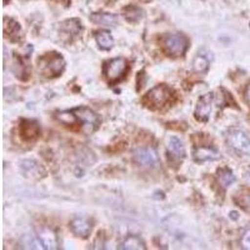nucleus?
<instances>
[{
	"instance_id": "412c9836",
	"label": "nucleus",
	"mask_w": 250,
	"mask_h": 250,
	"mask_svg": "<svg viewBox=\"0 0 250 250\" xmlns=\"http://www.w3.org/2000/svg\"><path fill=\"white\" fill-rule=\"evenodd\" d=\"M95 39H97V43L99 45L100 49L103 50H110L114 45V39L111 37L110 31L108 30H100L95 34Z\"/></svg>"
},
{
	"instance_id": "aec40b11",
	"label": "nucleus",
	"mask_w": 250,
	"mask_h": 250,
	"mask_svg": "<svg viewBox=\"0 0 250 250\" xmlns=\"http://www.w3.org/2000/svg\"><path fill=\"white\" fill-rule=\"evenodd\" d=\"M123 15H124V18L128 20L129 23H138L144 17V12L139 6L128 5L123 9Z\"/></svg>"
},
{
	"instance_id": "6e6552de",
	"label": "nucleus",
	"mask_w": 250,
	"mask_h": 250,
	"mask_svg": "<svg viewBox=\"0 0 250 250\" xmlns=\"http://www.w3.org/2000/svg\"><path fill=\"white\" fill-rule=\"evenodd\" d=\"M214 103V94L208 93L205 95H203L198 103H196V108L194 111V115H195V119L198 122L205 123L209 120L211 113V108H213Z\"/></svg>"
},
{
	"instance_id": "9d476101",
	"label": "nucleus",
	"mask_w": 250,
	"mask_h": 250,
	"mask_svg": "<svg viewBox=\"0 0 250 250\" xmlns=\"http://www.w3.org/2000/svg\"><path fill=\"white\" fill-rule=\"evenodd\" d=\"M19 134L25 142H35L40 137V126L35 120L23 119L19 124Z\"/></svg>"
},
{
	"instance_id": "f257e3e1",
	"label": "nucleus",
	"mask_w": 250,
	"mask_h": 250,
	"mask_svg": "<svg viewBox=\"0 0 250 250\" xmlns=\"http://www.w3.org/2000/svg\"><path fill=\"white\" fill-rule=\"evenodd\" d=\"M65 69V60L59 53H46L38 59V70L46 78L59 77Z\"/></svg>"
},
{
	"instance_id": "f8f14e48",
	"label": "nucleus",
	"mask_w": 250,
	"mask_h": 250,
	"mask_svg": "<svg viewBox=\"0 0 250 250\" xmlns=\"http://www.w3.org/2000/svg\"><path fill=\"white\" fill-rule=\"evenodd\" d=\"M38 239H39L40 244L43 245L44 249L54 250L59 248L57 234L54 233V230H51L50 228H39V229H38Z\"/></svg>"
},
{
	"instance_id": "39448f33",
	"label": "nucleus",
	"mask_w": 250,
	"mask_h": 250,
	"mask_svg": "<svg viewBox=\"0 0 250 250\" xmlns=\"http://www.w3.org/2000/svg\"><path fill=\"white\" fill-rule=\"evenodd\" d=\"M74 114L77 115L78 120L83 124V130L86 134H91L99 128L100 125V118L95 111L91 109L86 108V106H80V108L73 109Z\"/></svg>"
},
{
	"instance_id": "f03ea898",
	"label": "nucleus",
	"mask_w": 250,
	"mask_h": 250,
	"mask_svg": "<svg viewBox=\"0 0 250 250\" xmlns=\"http://www.w3.org/2000/svg\"><path fill=\"white\" fill-rule=\"evenodd\" d=\"M171 97H173V90L165 84H159L146 93V95L143 98V103L151 109H159L163 108L165 104H168Z\"/></svg>"
},
{
	"instance_id": "393cba45",
	"label": "nucleus",
	"mask_w": 250,
	"mask_h": 250,
	"mask_svg": "<svg viewBox=\"0 0 250 250\" xmlns=\"http://www.w3.org/2000/svg\"><path fill=\"white\" fill-rule=\"evenodd\" d=\"M240 247L245 250H250V227H248L240 239Z\"/></svg>"
},
{
	"instance_id": "1a4fd4ad",
	"label": "nucleus",
	"mask_w": 250,
	"mask_h": 250,
	"mask_svg": "<svg viewBox=\"0 0 250 250\" xmlns=\"http://www.w3.org/2000/svg\"><path fill=\"white\" fill-rule=\"evenodd\" d=\"M20 170H21V173H23L25 178L33 180L42 179V178L46 175V171L43 168V165L33 159L23 160V162L20 163Z\"/></svg>"
},
{
	"instance_id": "a211bd4d",
	"label": "nucleus",
	"mask_w": 250,
	"mask_h": 250,
	"mask_svg": "<svg viewBox=\"0 0 250 250\" xmlns=\"http://www.w3.org/2000/svg\"><path fill=\"white\" fill-rule=\"evenodd\" d=\"M216 179L223 189H228L235 182V176L229 168H220L216 171Z\"/></svg>"
},
{
	"instance_id": "a878e982",
	"label": "nucleus",
	"mask_w": 250,
	"mask_h": 250,
	"mask_svg": "<svg viewBox=\"0 0 250 250\" xmlns=\"http://www.w3.org/2000/svg\"><path fill=\"white\" fill-rule=\"evenodd\" d=\"M245 99H247L248 103H250V84L247 86V89H245Z\"/></svg>"
},
{
	"instance_id": "bb28decb",
	"label": "nucleus",
	"mask_w": 250,
	"mask_h": 250,
	"mask_svg": "<svg viewBox=\"0 0 250 250\" xmlns=\"http://www.w3.org/2000/svg\"><path fill=\"white\" fill-rule=\"evenodd\" d=\"M143 1H150V0H143Z\"/></svg>"
},
{
	"instance_id": "2eb2a0df",
	"label": "nucleus",
	"mask_w": 250,
	"mask_h": 250,
	"mask_svg": "<svg viewBox=\"0 0 250 250\" xmlns=\"http://www.w3.org/2000/svg\"><path fill=\"white\" fill-rule=\"evenodd\" d=\"M4 31L12 42H18V40L21 39V35H20L21 34V28L15 20L5 18L4 19Z\"/></svg>"
},
{
	"instance_id": "4468645a",
	"label": "nucleus",
	"mask_w": 250,
	"mask_h": 250,
	"mask_svg": "<svg viewBox=\"0 0 250 250\" xmlns=\"http://www.w3.org/2000/svg\"><path fill=\"white\" fill-rule=\"evenodd\" d=\"M167 150H168V155L171 160L180 162L185 158V146L179 138H169L167 142Z\"/></svg>"
},
{
	"instance_id": "9b49d317",
	"label": "nucleus",
	"mask_w": 250,
	"mask_h": 250,
	"mask_svg": "<svg viewBox=\"0 0 250 250\" xmlns=\"http://www.w3.org/2000/svg\"><path fill=\"white\" fill-rule=\"evenodd\" d=\"M71 231L79 238H88L91 233L93 225H91V220L86 216H75L70 223Z\"/></svg>"
},
{
	"instance_id": "b1692460",
	"label": "nucleus",
	"mask_w": 250,
	"mask_h": 250,
	"mask_svg": "<svg viewBox=\"0 0 250 250\" xmlns=\"http://www.w3.org/2000/svg\"><path fill=\"white\" fill-rule=\"evenodd\" d=\"M58 119L62 123V124L65 125H74L75 123L78 122L77 115L74 114V111H62V113H58L57 115Z\"/></svg>"
},
{
	"instance_id": "7ed1b4c3",
	"label": "nucleus",
	"mask_w": 250,
	"mask_h": 250,
	"mask_svg": "<svg viewBox=\"0 0 250 250\" xmlns=\"http://www.w3.org/2000/svg\"><path fill=\"white\" fill-rule=\"evenodd\" d=\"M189 40L183 34H168L162 39L163 50L169 57L179 58L183 57L187 51Z\"/></svg>"
},
{
	"instance_id": "dca6fc26",
	"label": "nucleus",
	"mask_w": 250,
	"mask_h": 250,
	"mask_svg": "<svg viewBox=\"0 0 250 250\" xmlns=\"http://www.w3.org/2000/svg\"><path fill=\"white\" fill-rule=\"evenodd\" d=\"M60 30L64 34L69 35V37H77L80 34V31L83 30L82 21L78 19H68L65 21H62L60 25Z\"/></svg>"
},
{
	"instance_id": "423d86ee",
	"label": "nucleus",
	"mask_w": 250,
	"mask_h": 250,
	"mask_svg": "<svg viewBox=\"0 0 250 250\" xmlns=\"http://www.w3.org/2000/svg\"><path fill=\"white\" fill-rule=\"evenodd\" d=\"M227 139L231 148L239 154L250 155V138L240 129L231 128L228 131Z\"/></svg>"
},
{
	"instance_id": "0eeeda50",
	"label": "nucleus",
	"mask_w": 250,
	"mask_h": 250,
	"mask_svg": "<svg viewBox=\"0 0 250 250\" xmlns=\"http://www.w3.org/2000/svg\"><path fill=\"white\" fill-rule=\"evenodd\" d=\"M134 160L140 167L145 168H155L159 165V158L153 148H140L137 149L133 154Z\"/></svg>"
},
{
	"instance_id": "f3484780",
	"label": "nucleus",
	"mask_w": 250,
	"mask_h": 250,
	"mask_svg": "<svg viewBox=\"0 0 250 250\" xmlns=\"http://www.w3.org/2000/svg\"><path fill=\"white\" fill-rule=\"evenodd\" d=\"M90 20L93 23L104 26H114L118 24V17L109 13H94L90 15Z\"/></svg>"
},
{
	"instance_id": "5701e85b",
	"label": "nucleus",
	"mask_w": 250,
	"mask_h": 250,
	"mask_svg": "<svg viewBox=\"0 0 250 250\" xmlns=\"http://www.w3.org/2000/svg\"><path fill=\"white\" fill-rule=\"evenodd\" d=\"M209 68V59L204 55H198V57L194 59L193 62V70L198 74H202V73H205Z\"/></svg>"
},
{
	"instance_id": "4be33fe9",
	"label": "nucleus",
	"mask_w": 250,
	"mask_h": 250,
	"mask_svg": "<svg viewBox=\"0 0 250 250\" xmlns=\"http://www.w3.org/2000/svg\"><path fill=\"white\" fill-rule=\"evenodd\" d=\"M234 202L239 208H242L243 210L250 214V189H244L236 193L234 196Z\"/></svg>"
},
{
	"instance_id": "ddd939ff",
	"label": "nucleus",
	"mask_w": 250,
	"mask_h": 250,
	"mask_svg": "<svg viewBox=\"0 0 250 250\" xmlns=\"http://www.w3.org/2000/svg\"><path fill=\"white\" fill-rule=\"evenodd\" d=\"M194 159L198 163L214 162V160L222 159V154L213 146L202 145V146H196L195 150H194Z\"/></svg>"
},
{
	"instance_id": "6ab92c4d",
	"label": "nucleus",
	"mask_w": 250,
	"mask_h": 250,
	"mask_svg": "<svg viewBox=\"0 0 250 250\" xmlns=\"http://www.w3.org/2000/svg\"><path fill=\"white\" fill-rule=\"evenodd\" d=\"M119 249L122 250H145V243L142 238L135 235H130L125 239L124 242L120 244Z\"/></svg>"
},
{
	"instance_id": "20e7f679",
	"label": "nucleus",
	"mask_w": 250,
	"mask_h": 250,
	"mask_svg": "<svg viewBox=\"0 0 250 250\" xmlns=\"http://www.w3.org/2000/svg\"><path fill=\"white\" fill-rule=\"evenodd\" d=\"M128 71V62L124 58L109 60L104 66V75L110 84H115L125 77Z\"/></svg>"
}]
</instances>
